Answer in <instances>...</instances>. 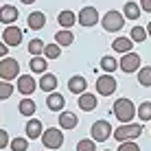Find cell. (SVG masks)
Returning a JSON list of instances; mask_svg holds the SVG:
<instances>
[{
    "mask_svg": "<svg viewBox=\"0 0 151 151\" xmlns=\"http://www.w3.org/2000/svg\"><path fill=\"white\" fill-rule=\"evenodd\" d=\"M136 110L138 107L134 105V101H129V99H116V103L112 105L114 116H116L121 123H132L134 116H136Z\"/></svg>",
    "mask_w": 151,
    "mask_h": 151,
    "instance_id": "cell-1",
    "label": "cell"
},
{
    "mask_svg": "<svg viewBox=\"0 0 151 151\" xmlns=\"http://www.w3.org/2000/svg\"><path fill=\"white\" fill-rule=\"evenodd\" d=\"M42 145L48 151L61 149V145H64V134H61V129H57V127L44 129V134H42Z\"/></svg>",
    "mask_w": 151,
    "mask_h": 151,
    "instance_id": "cell-2",
    "label": "cell"
},
{
    "mask_svg": "<svg viewBox=\"0 0 151 151\" xmlns=\"http://www.w3.org/2000/svg\"><path fill=\"white\" fill-rule=\"evenodd\" d=\"M140 134H142V125H132V123H123L121 127L114 129L112 136L118 140V142H125V140H136Z\"/></svg>",
    "mask_w": 151,
    "mask_h": 151,
    "instance_id": "cell-3",
    "label": "cell"
},
{
    "mask_svg": "<svg viewBox=\"0 0 151 151\" xmlns=\"http://www.w3.org/2000/svg\"><path fill=\"white\" fill-rule=\"evenodd\" d=\"M20 77V64L18 59H13V57H4V59H0V79L2 81H13Z\"/></svg>",
    "mask_w": 151,
    "mask_h": 151,
    "instance_id": "cell-4",
    "label": "cell"
},
{
    "mask_svg": "<svg viewBox=\"0 0 151 151\" xmlns=\"http://www.w3.org/2000/svg\"><path fill=\"white\" fill-rule=\"evenodd\" d=\"M101 24H103V29H105L107 33H116V31H121L125 27V15L118 13V11H107L101 18Z\"/></svg>",
    "mask_w": 151,
    "mask_h": 151,
    "instance_id": "cell-5",
    "label": "cell"
},
{
    "mask_svg": "<svg viewBox=\"0 0 151 151\" xmlns=\"http://www.w3.org/2000/svg\"><path fill=\"white\" fill-rule=\"evenodd\" d=\"M90 134H92V140H94V142H105L107 138H112L114 129H112V125L107 121H96L94 125H92Z\"/></svg>",
    "mask_w": 151,
    "mask_h": 151,
    "instance_id": "cell-6",
    "label": "cell"
},
{
    "mask_svg": "<svg viewBox=\"0 0 151 151\" xmlns=\"http://www.w3.org/2000/svg\"><path fill=\"white\" fill-rule=\"evenodd\" d=\"M116 77H112V75H101L96 79V94H101V96H110V94H114L116 92Z\"/></svg>",
    "mask_w": 151,
    "mask_h": 151,
    "instance_id": "cell-7",
    "label": "cell"
},
{
    "mask_svg": "<svg viewBox=\"0 0 151 151\" xmlns=\"http://www.w3.org/2000/svg\"><path fill=\"white\" fill-rule=\"evenodd\" d=\"M118 68L123 72H127V75L140 70V55L138 53H125L121 59H118Z\"/></svg>",
    "mask_w": 151,
    "mask_h": 151,
    "instance_id": "cell-8",
    "label": "cell"
},
{
    "mask_svg": "<svg viewBox=\"0 0 151 151\" xmlns=\"http://www.w3.org/2000/svg\"><path fill=\"white\" fill-rule=\"evenodd\" d=\"M77 22L81 27H94L99 24V11L94 7H81V11L77 13Z\"/></svg>",
    "mask_w": 151,
    "mask_h": 151,
    "instance_id": "cell-9",
    "label": "cell"
},
{
    "mask_svg": "<svg viewBox=\"0 0 151 151\" xmlns=\"http://www.w3.org/2000/svg\"><path fill=\"white\" fill-rule=\"evenodd\" d=\"M2 42L7 46H20V42H22V29H18L15 24L4 27V31H2Z\"/></svg>",
    "mask_w": 151,
    "mask_h": 151,
    "instance_id": "cell-10",
    "label": "cell"
},
{
    "mask_svg": "<svg viewBox=\"0 0 151 151\" xmlns=\"http://www.w3.org/2000/svg\"><path fill=\"white\" fill-rule=\"evenodd\" d=\"M18 7H13V4H2L0 7V22L7 24V27H11L15 24V20H18Z\"/></svg>",
    "mask_w": 151,
    "mask_h": 151,
    "instance_id": "cell-11",
    "label": "cell"
},
{
    "mask_svg": "<svg viewBox=\"0 0 151 151\" xmlns=\"http://www.w3.org/2000/svg\"><path fill=\"white\" fill-rule=\"evenodd\" d=\"M35 88H37V83H35L33 77H29V75H20L18 77V92H20V94L29 96V94L35 92Z\"/></svg>",
    "mask_w": 151,
    "mask_h": 151,
    "instance_id": "cell-12",
    "label": "cell"
},
{
    "mask_svg": "<svg viewBox=\"0 0 151 151\" xmlns=\"http://www.w3.org/2000/svg\"><path fill=\"white\" fill-rule=\"evenodd\" d=\"M57 83H59V81H57V77L53 75V72H44V75L40 77V83H37V86H40V90H42V92L50 94V92H55V90H57Z\"/></svg>",
    "mask_w": 151,
    "mask_h": 151,
    "instance_id": "cell-13",
    "label": "cell"
},
{
    "mask_svg": "<svg viewBox=\"0 0 151 151\" xmlns=\"http://www.w3.org/2000/svg\"><path fill=\"white\" fill-rule=\"evenodd\" d=\"M77 105L81 107V112H92L99 105V99H96V94L83 92V94H79V99H77Z\"/></svg>",
    "mask_w": 151,
    "mask_h": 151,
    "instance_id": "cell-14",
    "label": "cell"
},
{
    "mask_svg": "<svg viewBox=\"0 0 151 151\" xmlns=\"http://www.w3.org/2000/svg\"><path fill=\"white\" fill-rule=\"evenodd\" d=\"M46 107L50 112H64L66 107V101H64V94H57V92H50L46 96Z\"/></svg>",
    "mask_w": 151,
    "mask_h": 151,
    "instance_id": "cell-15",
    "label": "cell"
},
{
    "mask_svg": "<svg viewBox=\"0 0 151 151\" xmlns=\"http://www.w3.org/2000/svg\"><path fill=\"white\" fill-rule=\"evenodd\" d=\"M68 90L72 92V94H83V92L88 90V81L83 79L81 75H75L68 79Z\"/></svg>",
    "mask_w": 151,
    "mask_h": 151,
    "instance_id": "cell-16",
    "label": "cell"
},
{
    "mask_svg": "<svg viewBox=\"0 0 151 151\" xmlns=\"http://www.w3.org/2000/svg\"><path fill=\"white\" fill-rule=\"evenodd\" d=\"M24 132H27L29 140H35V138H42V134H44V127H42V123L37 118H29L27 127H24Z\"/></svg>",
    "mask_w": 151,
    "mask_h": 151,
    "instance_id": "cell-17",
    "label": "cell"
},
{
    "mask_svg": "<svg viewBox=\"0 0 151 151\" xmlns=\"http://www.w3.org/2000/svg\"><path fill=\"white\" fill-rule=\"evenodd\" d=\"M27 24H29V29L40 31V29H44V24H46V15L42 13V11H33V13H29Z\"/></svg>",
    "mask_w": 151,
    "mask_h": 151,
    "instance_id": "cell-18",
    "label": "cell"
},
{
    "mask_svg": "<svg viewBox=\"0 0 151 151\" xmlns=\"http://www.w3.org/2000/svg\"><path fill=\"white\" fill-rule=\"evenodd\" d=\"M140 13H142V9H140V2H134V0H129V2H125L123 7V15L127 20H138Z\"/></svg>",
    "mask_w": 151,
    "mask_h": 151,
    "instance_id": "cell-19",
    "label": "cell"
},
{
    "mask_svg": "<svg viewBox=\"0 0 151 151\" xmlns=\"http://www.w3.org/2000/svg\"><path fill=\"white\" fill-rule=\"evenodd\" d=\"M18 110H20V114H22V116L31 118V116H33V114H35V110H37V105H35V101H33V99L24 96L22 101L18 103Z\"/></svg>",
    "mask_w": 151,
    "mask_h": 151,
    "instance_id": "cell-20",
    "label": "cell"
},
{
    "mask_svg": "<svg viewBox=\"0 0 151 151\" xmlns=\"http://www.w3.org/2000/svg\"><path fill=\"white\" fill-rule=\"evenodd\" d=\"M112 48L116 50V53H132V48H134V42L129 40V37H116L112 42Z\"/></svg>",
    "mask_w": 151,
    "mask_h": 151,
    "instance_id": "cell-21",
    "label": "cell"
},
{
    "mask_svg": "<svg viewBox=\"0 0 151 151\" xmlns=\"http://www.w3.org/2000/svg\"><path fill=\"white\" fill-rule=\"evenodd\" d=\"M46 64H48V59L42 57V55L29 59V68H31V72H35V75H44V72H46Z\"/></svg>",
    "mask_w": 151,
    "mask_h": 151,
    "instance_id": "cell-22",
    "label": "cell"
},
{
    "mask_svg": "<svg viewBox=\"0 0 151 151\" xmlns=\"http://www.w3.org/2000/svg\"><path fill=\"white\" fill-rule=\"evenodd\" d=\"M55 42L59 46H70L72 42H75V35H72L70 29H61V31H57V33H55Z\"/></svg>",
    "mask_w": 151,
    "mask_h": 151,
    "instance_id": "cell-23",
    "label": "cell"
},
{
    "mask_svg": "<svg viewBox=\"0 0 151 151\" xmlns=\"http://www.w3.org/2000/svg\"><path fill=\"white\" fill-rule=\"evenodd\" d=\"M59 127H64V129H75L77 127V116L72 112H61L59 114Z\"/></svg>",
    "mask_w": 151,
    "mask_h": 151,
    "instance_id": "cell-24",
    "label": "cell"
},
{
    "mask_svg": "<svg viewBox=\"0 0 151 151\" xmlns=\"http://www.w3.org/2000/svg\"><path fill=\"white\" fill-rule=\"evenodd\" d=\"M57 22L61 24V29H70V27H75L77 15L72 13V11H61L59 15H57Z\"/></svg>",
    "mask_w": 151,
    "mask_h": 151,
    "instance_id": "cell-25",
    "label": "cell"
},
{
    "mask_svg": "<svg viewBox=\"0 0 151 151\" xmlns=\"http://www.w3.org/2000/svg\"><path fill=\"white\" fill-rule=\"evenodd\" d=\"M44 48H46V44H44V40H40V37H35V40L29 42V53H31V57H40L42 53H44Z\"/></svg>",
    "mask_w": 151,
    "mask_h": 151,
    "instance_id": "cell-26",
    "label": "cell"
},
{
    "mask_svg": "<svg viewBox=\"0 0 151 151\" xmlns=\"http://www.w3.org/2000/svg\"><path fill=\"white\" fill-rule=\"evenodd\" d=\"M136 114H138V118H140L142 123H151V103H149V101L140 103L138 110H136Z\"/></svg>",
    "mask_w": 151,
    "mask_h": 151,
    "instance_id": "cell-27",
    "label": "cell"
},
{
    "mask_svg": "<svg viewBox=\"0 0 151 151\" xmlns=\"http://www.w3.org/2000/svg\"><path fill=\"white\" fill-rule=\"evenodd\" d=\"M101 68H103V72H107V75H112V72H114V70L118 68V61L114 59V57L105 55V57H101Z\"/></svg>",
    "mask_w": 151,
    "mask_h": 151,
    "instance_id": "cell-28",
    "label": "cell"
},
{
    "mask_svg": "<svg viewBox=\"0 0 151 151\" xmlns=\"http://www.w3.org/2000/svg\"><path fill=\"white\" fill-rule=\"evenodd\" d=\"M138 83L142 88H151V66H145L138 70Z\"/></svg>",
    "mask_w": 151,
    "mask_h": 151,
    "instance_id": "cell-29",
    "label": "cell"
},
{
    "mask_svg": "<svg viewBox=\"0 0 151 151\" xmlns=\"http://www.w3.org/2000/svg\"><path fill=\"white\" fill-rule=\"evenodd\" d=\"M129 40L136 42V44L145 42V40H147V29H142V27H134V29H132V33H129Z\"/></svg>",
    "mask_w": 151,
    "mask_h": 151,
    "instance_id": "cell-30",
    "label": "cell"
},
{
    "mask_svg": "<svg viewBox=\"0 0 151 151\" xmlns=\"http://www.w3.org/2000/svg\"><path fill=\"white\" fill-rule=\"evenodd\" d=\"M44 55H46V59H57V57L61 55V46L57 44H46V48H44Z\"/></svg>",
    "mask_w": 151,
    "mask_h": 151,
    "instance_id": "cell-31",
    "label": "cell"
},
{
    "mask_svg": "<svg viewBox=\"0 0 151 151\" xmlns=\"http://www.w3.org/2000/svg\"><path fill=\"white\" fill-rule=\"evenodd\" d=\"M13 83L11 81H0V101H7L9 96L13 94Z\"/></svg>",
    "mask_w": 151,
    "mask_h": 151,
    "instance_id": "cell-32",
    "label": "cell"
},
{
    "mask_svg": "<svg viewBox=\"0 0 151 151\" xmlns=\"http://www.w3.org/2000/svg\"><path fill=\"white\" fill-rule=\"evenodd\" d=\"M11 149L13 151H27L29 149V140L27 138H13L11 140Z\"/></svg>",
    "mask_w": 151,
    "mask_h": 151,
    "instance_id": "cell-33",
    "label": "cell"
},
{
    "mask_svg": "<svg viewBox=\"0 0 151 151\" xmlns=\"http://www.w3.org/2000/svg\"><path fill=\"white\" fill-rule=\"evenodd\" d=\"M116 151H140V147L136 145V140H125V142L118 145Z\"/></svg>",
    "mask_w": 151,
    "mask_h": 151,
    "instance_id": "cell-34",
    "label": "cell"
},
{
    "mask_svg": "<svg viewBox=\"0 0 151 151\" xmlns=\"http://www.w3.org/2000/svg\"><path fill=\"white\" fill-rule=\"evenodd\" d=\"M77 151H96L94 140H79L77 142Z\"/></svg>",
    "mask_w": 151,
    "mask_h": 151,
    "instance_id": "cell-35",
    "label": "cell"
},
{
    "mask_svg": "<svg viewBox=\"0 0 151 151\" xmlns=\"http://www.w3.org/2000/svg\"><path fill=\"white\" fill-rule=\"evenodd\" d=\"M9 147V134L4 129H0V149H7Z\"/></svg>",
    "mask_w": 151,
    "mask_h": 151,
    "instance_id": "cell-36",
    "label": "cell"
},
{
    "mask_svg": "<svg viewBox=\"0 0 151 151\" xmlns=\"http://www.w3.org/2000/svg\"><path fill=\"white\" fill-rule=\"evenodd\" d=\"M140 9H142V11H149V13H151V0H140Z\"/></svg>",
    "mask_w": 151,
    "mask_h": 151,
    "instance_id": "cell-37",
    "label": "cell"
},
{
    "mask_svg": "<svg viewBox=\"0 0 151 151\" xmlns=\"http://www.w3.org/2000/svg\"><path fill=\"white\" fill-rule=\"evenodd\" d=\"M7 50H9V46L4 44V42H0V59H4V57H7Z\"/></svg>",
    "mask_w": 151,
    "mask_h": 151,
    "instance_id": "cell-38",
    "label": "cell"
},
{
    "mask_svg": "<svg viewBox=\"0 0 151 151\" xmlns=\"http://www.w3.org/2000/svg\"><path fill=\"white\" fill-rule=\"evenodd\" d=\"M20 2H22V4H33L35 0H20Z\"/></svg>",
    "mask_w": 151,
    "mask_h": 151,
    "instance_id": "cell-39",
    "label": "cell"
},
{
    "mask_svg": "<svg viewBox=\"0 0 151 151\" xmlns=\"http://www.w3.org/2000/svg\"><path fill=\"white\" fill-rule=\"evenodd\" d=\"M147 35H149V37H151V22L147 24Z\"/></svg>",
    "mask_w": 151,
    "mask_h": 151,
    "instance_id": "cell-40",
    "label": "cell"
},
{
    "mask_svg": "<svg viewBox=\"0 0 151 151\" xmlns=\"http://www.w3.org/2000/svg\"><path fill=\"white\" fill-rule=\"evenodd\" d=\"M105 151H110V149H105Z\"/></svg>",
    "mask_w": 151,
    "mask_h": 151,
    "instance_id": "cell-41",
    "label": "cell"
},
{
    "mask_svg": "<svg viewBox=\"0 0 151 151\" xmlns=\"http://www.w3.org/2000/svg\"><path fill=\"white\" fill-rule=\"evenodd\" d=\"M46 151H48V149H46Z\"/></svg>",
    "mask_w": 151,
    "mask_h": 151,
    "instance_id": "cell-42",
    "label": "cell"
}]
</instances>
